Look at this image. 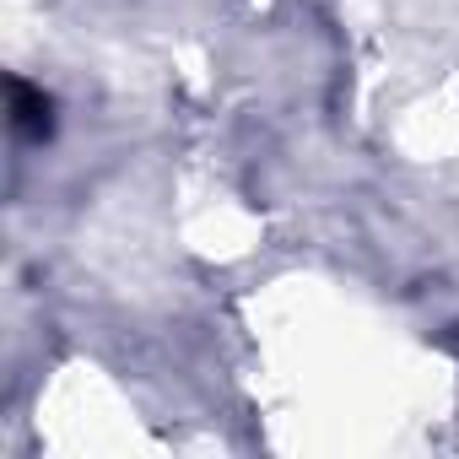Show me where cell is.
<instances>
[{"label": "cell", "mask_w": 459, "mask_h": 459, "mask_svg": "<svg viewBox=\"0 0 459 459\" xmlns=\"http://www.w3.org/2000/svg\"><path fill=\"white\" fill-rule=\"evenodd\" d=\"M12 130H17V141H44L49 135V98L33 92L28 82H12Z\"/></svg>", "instance_id": "cell-1"}]
</instances>
